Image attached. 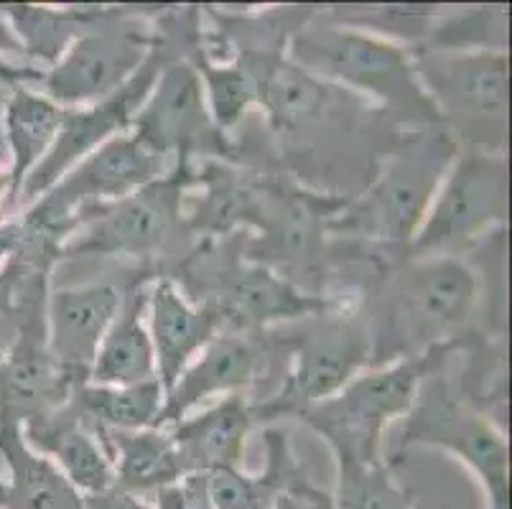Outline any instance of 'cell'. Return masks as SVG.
I'll return each mask as SVG.
<instances>
[{
  "instance_id": "cell-35",
  "label": "cell",
  "mask_w": 512,
  "mask_h": 509,
  "mask_svg": "<svg viewBox=\"0 0 512 509\" xmlns=\"http://www.w3.org/2000/svg\"><path fill=\"white\" fill-rule=\"evenodd\" d=\"M41 77H44V69H36L29 67V64H21V62H3L0 59V84H6L8 90L18 87V84H34L39 87Z\"/></svg>"
},
{
  "instance_id": "cell-36",
  "label": "cell",
  "mask_w": 512,
  "mask_h": 509,
  "mask_svg": "<svg viewBox=\"0 0 512 509\" xmlns=\"http://www.w3.org/2000/svg\"><path fill=\"white\" fill-rule=\"evenodd\" d=\"M18 237H21V224H18V217L3 219L0 222V265L6 263V258L16 247Z\"/></svg>"
},
{
  "instance_id": "cell-22",
  "label": "cell",
  "mask_w": 512,
  "mask_h": 509,
  "mask_svg": "<svg viewBox=\"0 0 512 509\" xmlns=\"http://www.w3.org/2000/svg\"><path fill=\"white\" fill-rule=\"evenodd\" d=\"M64 118V107L44 95L31 90L29 84L13 87L8 100L0 107V128H3V143L11 156L8 163V199L6 219L16 217L21 204V189L31 176L41 158L57 140L59 125Z\"/></svg>"
},
{
  "instance_id": "cell-25",
  "label": "cell",
  "mask_w": 512,
  "mask_h": 509,
  "mask_svg": "<svg viewBox=\"0 0 512 509\" xmlns=\"http://www.w3.org/2000/svg\"><path fill=\"white\" fill-rule=\"evenodd\" d=\"M456 354H464V364L456 382V395L472 410L495 423L500 431L507 426V344L502 331L469 329L456 336Z\"/></svg>"
},
{
  "instance_id": "cell-17",
  "label": "cell",
  "mask_w": 512,
  "mask_h": 509,
  "mask_svg": "<svg viewBox=\"0 0 512 509\" xmlns=\"http://www.w3.org/2000/svg\"><path fill=\"white\" fill-rule=\"evenodd\" d=\"M255 426L250 400L245 395H227L166 426V431L176 446L181 474L212 476L225 469H242L245 443Z\"/></svg>"
},
{
  "instance_id": "cell-6",
  "label": "cell",
  "mask_w": 512,
  "mask_h": 509,
  "mask_svg": "<svg viewBox=\"0 0 512 509\" xmlns=\"http://www.w3.org/2000/svg\"><path fill=\"white\" fill-rule=\"evenodd\" d=\"M192 168L171 166L164 176L100 209L62 247V258H130L153 278L171 270L197 245L186 222Z\"/></svg>"
},
{
  "instance_id": "cell-18",
  "label": "cell",
  "mask_w": 512,
  "mask_h": 509,
  "mask_svg": "<svg viewBox=\"0 0 512 509\" xmlns=\"http://www.w3.org/2000/svg\"><path fill=\"white\" fill-rule=\"evenodd\" d=\"M148 334H151L156 377L169 392L192 359L220 334V324L207 308L194 306L171 278L148 283Z\"/></svg>"
},
{
  "instance_id": "cell-16",
  "label": "cell",
  "mask_w": 512,
  "mask_h": 509,
  "mask_svg": "<svg viewBox=\"0 0 512 509\" xmlns=\"http://www.w3.org/2000/svg\"><path fill=\"white\" fill-rule=\"evenodd\" d=\"M123 286L113 280L57 288L49 296V352L77 385L90 380L102 339L120 311Z\"/></svg>"
},
{
  "instance_id": "cell-5",
  "label": "cell",
  "mask_w": 512,
  "mask_h": 509,
  "mask_svg": "<svg viewBox=\"0 0 512 509\" xmlns=\"http://www.w3.org/2000/svg\"><path fill=\"white\" fill-rule=\"evenodd\" d=\"M268 339L278 385L263 398L250 400L255 423L296 420L370 367V334L360 314V298L273 326Z\"/></svg>"
},
{
  "instance_id": "cell-21",
  "label": "cell",
  "mask_w": 512,
  "mask_h": 509,
  "mask_svg": "<svg viewBox=\"0 0 512 509\" xmlns=\"http://www.w3.org/2000/svg\"><path fill=\"white\" fill-rule=\"evenodd\" d=\"M21 428L26 443L54 461L82 497L100 494L115 484L113 461L105 446L69 408V403L44 418L29 420Z\"/></svg>"
},
{
  "instance_id": "cell-13",
  "label": "cell",
  "mask_w": 512,
  "mask_h": 509,
  "mask_svg": "<svg viewBox=\"0 0 512 509\" xmlns=\"http://www.w3.org/2000/svg\"><path fill=\"white\" fill-rule=\"evenodd\" d=\"M164 174L166 158L143 146L133 133H123L69 168L46 194L23 209L21 217L59 235L67 245L100 209L136 194Z\"/></svg>"
},
{
  "instance_id": "cell-32",
  "label": "cell",
  "mask_w": 512,
  "mask_h": 509,
  "mask_svg": "<svg viewBox=\"0 0 512 509\" xmlns=\"http://www.w3.org/2000/svg\"><path fill=\"white\" fill-rule=\"evenodd\" d=\"M153 509H214L209 499L207 476H184L151 497Z\"/></svg>"
},
{
  "instance_id": "cell-23",
  "label": "cell",
  "mask_w": 512,
  "mask_h": 509,
  "mask_svg": "<svg viewBox=\"0 0 512 509\" xmlns=\"http://www.w3.org/2000/svg\"><path fill=\"white\" fill-rule=\"evenodd\" d=\"M0 459L8 469L0 509H82V494L54 461L26 443L13 420H0Z\"/></svg>"
},
{
  "instance_id": "cell-1",
  "label": "cell",
  "mask_w": 512,
  "mask_h": 509,
  "mask_svg": "<svg viewBox=\"0 0 512 509\" xmlns=\"http://www.w3.org/2000/svg\"><path fill=\"white\" fill-rule=\"evenodd\" d=\"M482 283L459 255L406 258L375 278L360 296L370 334V367L418 357L474 329Z\"/></svg>"
},
{
  "instance_id": "cell-37",
  "label": "cell",
  "mask_w": 512,
  "mask_h": 509,
  "mask_svg": "<svg viewBox=\"0 0 512 509\" xmlns=\"http://www.w3.org/2000/svg\"><path fill=\"white\" fill-rule=\"evenodd\" d=\"M8 168H0V222L6 219V199H8Z\"/></svg>"
},
{
  "instance_id": "cell-39",
  "label": "cell",
  "mask_w": 512,
  "mask_h": 509,
  "mask_svg": "<svg viewBox=\"0 0 512 509\" xmlns=\"http://www.w3.org/2000/svg\"><path fill=\"white\" fill-rule=\"evenodd\" d=\"M0 151H6V143H3V128H0Z\"/></svg>"
},
{
  "instance_id": "cell-12",
  "label": "cell",
  "mask_w": 512,
  "mask_h": 509,
  "mask_svg": "<svg viewBox=\"0 0 512 509\" xmlns=\"http://www.w3.org/2000/svg\"><path fill=\"white\" fill-rule=\"evenodd\" d=\"M156 13L138 6H102L100 18L46 69L39 92L62 107L95 105L115 95L151 56Z\"/></svg>"
},
{
  "instance_id": "cell-10",
  "label": "cell",
  "mask_w": 512,
  "mask_h": 509,
  "mask_svg": "<svg viewBox=\"0 0 512 509\" xmlns=\"http://www.w3.org/2000/svg\"><path fill=\"white\" fill-rule=\"evenodd\" d=\"M441 125L462 148L507 156L510 59L500 51L408 49Z\"/></svg>"
},
{
  "instance_id": "cell-28",
  "label": "cell",
  "mask_w": 512,
  "mask_h": 509,
  "mask_svg": "<svg viewBox=\"0 0 512 509\" xmlns=\"http://www.w3.org/2000/svg\"><path fill=\"white\" fill-rule=\"evenodd\" d=\"M21 46L23 64L51 69L64 51L100 18L102 6H0Z\"/></svg>"
},
{
  "instance_id": "cell-15",
  "label": "cell",
  "mask_w": 512,
  "mask_h": 509,
  "mask_svg": "<svg viewBox=\"0 0 512 509\" xmlns=\"http://www.w3.org/2000/svg\"><path fill=\"white\" fill-rule=\"evenodd\" d=\"M263 377H273L268 331L217 334L166 392L158 428L174 426L209 400L248 395L263 385Z\"/></svg>"
},
{
  "instance_id": "cell-30",
  "label": "cell",
  "mask_w": 512,
  "mask_h": 509,
  "mask_svg": "<svg viewBox=\"0 0 512 509\" xmlns=\"http://www.w3.org/2000/svg\"><path fill=\"white\" fill-rule=\"evenodd\" d=\"M337 461L334 509H418L416 497L395 479V469L385 459Z\"/></svg>"
},
{
  "instance_id": "cell-27",
  "label": "cell",
  "mask_w": 512,
  "mask_h": 509,
  "mask_svg": "<svg viewBox=\"0 0 512 509\" xmlns=\"http://www.w3.org/2000/svg\"><path fill=\"white\" fill-rule=\"evenodd\" d=\"M166 392L158 380L138 385H92L82 382L74 387L69 408L82 418L95 436L115 431H146L158 428L164 410Z\"/></svg>"
},
{
  "instance_id": "cell-19",
  "label": "cell",
  "mask_w": 512,
  "mask_h": 509,
  "mask_svg": "<svg viewBox=\"0 0 512 509\" xmlns=\"http://www.w3.org/2000/svg\"><path fill=\"white\" fill-rule=\"evenodd\" d=\"M77 382L51 357L49 344L18 339L0 354V420L26 426L64 408Z\"/></svg>"
},
{
  "instance_id": "cell-3",
  "label": "cell",
  "mask_w": 512,
  "mask_h": 509,
  "mask_svg": "<svg viewBox=\"0 0 512 509\" xmlns=\"http://www.w3.org/2000/svg\"><path fill=\"white\" fill-rule=\"evenodd\" d=\"M456 153L459 143L444 125L406 130L370 186L327 224V235L406 260Z\"/></svg>"
},
{
  "instance_id": "cell-33",
  "label": "cell",
  "mask_w": 512,
  "mask_h": 509,
  "mask_svg": "<svg viewBox=\"0 0 512 509\" xmlns=\"http://www.w3.org/2000/svg\"><path fill=\"white\" fill-rule=\"evenodd\" d=\"M276 509H334L332 494L316 487L309 471L299 469L278 494Z\"/></svg>"
},
{
  "instance_id": "cell-8",
  "label": "cell",
  "mask_w": 512,
  "mask_h": 509,
  "mask_svg": "<svg viewBox=\"0 0 512 509\" xmlns=\"http://www.w3.org/2000/svg\"><path fill=\"white\" fill-rule=\"evenodd\" d=\"M347 202L349 196L306 189L281 168L268 171L258 219L245 240V258L265 265L301 291L324 296L332 265L327 224Z\"/></svg>"
},
{
  "instance_id": "cell-2",
  "label": "cell",
  "mask_w": 512,
  "mask_h": 509,
  "mask_svg": "<svg viewBox=\"0 0 512 509\" xmlns=\"http://www.w3.org/2000/svg\"><path fill=\"white\" fill-rule=\"evenodd\" d=\"M245 240L248 232L199 240L169 275L194 306L207 308L217 319L220 334L268 331L352 301L342 293L314 296L301 291L265 265L245 258Z\"/></svg>"
},
{
  "instance_id": "cell-34",
  "label": "cell",
  "mask_w": 512,
  "mask_h": 509,
  "mask_svg": "<svg viewBox=\"0 0 512 509\" xmlns=\"http://www.w3.org/2000/svg\"><path fill=\"white\" fill-rule=\"evenodd\" d=\"M82 509H153V504L146 497H138V494L110 487L100 494H87V497H82Z\"/></svg>"
},
{
  "instance_id": "cell-26",
  "label": "cell",
  "mask_w": 512,
  "mask_h": 509,
  "mask_svg": "<svg viewBox=\"0 0 512 509\" xmlns=\"http://www.w3.org/2000/svg\"><path fill=\"white\" fill-rule=\"evenodd\" d=\"M265 469L248 474L242 469H225L207 476L209 499L214 509H276L278 494L293 474L304 469L293 443L283 428H265Z\"/></svg>"
},
{
  "instance_id": "cell-7",
  "label": "cell",
  "mask_w": 512,
  "mask_h": 509,
  "mask_svg": "<svg viewBox=\"0 0 512 509\" xmlns=\"http://www.w3.org/2000/svg\"><path fill=\"white\" fill-rule=\"evenodd\" d=\"M454 342L360 372L337 395L311 405L296 420L327 441L334 459H385V431L393 420L406 418L423 380L444 370L454 354Z\"/></svg>"
},
{
  "instance_id": "cell-31",
  "label": "cell",
  "mask_w": 512,
  "mask_h": 509,
  "mask_svg": "<svg viewBox=\"0 0 512 509\" xmlns=\"http://www.w3.org/2000/svg\"><path fill=\"white\" fill-rule=\"evenodd\" d=\"M507 6L446 8L431 36L416 49L434 51H500L507 54Z\"/></svg>"
},
{
  "instance_id": "cell-4",
  "label": "cell",
  "mask_w": 512,
  "mask_h": 509,
  "mask_svg": "<svg viewBox=\"0 0 512 509\" xmlns=\"http://www.w3.org/2000/svg\"><path fill=\"white\" fill-rule=\"evenodd\" d=\"M288 62L362 97L400 128L441 125L439 112L418 82L406 46L339 26L324 16L321 6L314 18L293 34Z\"/></svg>"
},
{
  "instance_id": "cell-20",
  "label": "cell",
  "mask_w": 512,
  "mask_h": 509,
  "mask_svg": "<svg viewBox=\"0 0 512 509\" xmlns=\"http://www.w3.org/2000/svg\"><path fill=\"white\" fill-rule=\"evenodd\" d=\"M151 280L153 275L148 270L138 268L123 283L120 311L107 329L95 362H92L90 380H87L92 385L123 387L158 380L151 334H148V326L143 324Z\"/></svg>"
},
{
  "instance_id": "cell-9",
  "label": "cell",
  "mask_w": 512,
  "mask_h": 509,
  "mask_svg": "<svg viewBox=\"0 0 512 509\" xmlns=\"http://www.w3.org/2000/svg\"><path fill=\"white\" fill-rule=\"evenodd\" d=\"M418 446L441 448L472 471L474 482L484 494V509H507L510 489V443L507 433L469 408L456 395L444 370L426 377L418 387L416 403L400 418L393 443L383 451L390 466Z\"/></svg>"
},
{
  "instance_id": "cell-38",
  "label": "cell",
  "mask_w": 512,
  "mask_h": 509,
  "mask_svg": "<svg viewBox=\"0 0 512 509\" xmlns=\"http://www.w3.org/2000/svg\"><path fill=\"white\" fill-rule=\"evenodd\" d=\"M3 494H6V482H3V476H0V504H3Z\"/></svg>"
},
{
  "instance_id": "cell-24",
  "label": "cell",
  "mask_w": 512,
  "mask_h": 509,
  "mask_svg": "<svg viewBox=\"0 0 512 509\" xmlns=\"http://www.w3.org/2000/svg\"><path fill=\"white\" fill-rule=\"evenodd\" d=\"M113 461L115 484L123 492L138 497H153L161 489L171 487L181 474L176 446L166 428H146V431H115L97 436Z\"/></svg>"
},
{
  "instance_id": "cell-14",
  "label": "cell",
  "mask_w": 512,
  "mask_h": 509,
  "mask_svg": "<svg viewBox=\"0 0 512 509\" xmlns=\"http://www.w3.org/2000/svg\"><path fill=\"white\" fill-rule=\"evenodd\" d=\"M128 133L166 161L174 158L179 168L207 158L237 161L235 143L214 125L202 77L186 59H174L161 69Z\"/></svg>"
},
{
  "instance_id": "cell-11",
  "label": "cell",
  "mask_w": 512,
  "mask_h": 509,
  "mask_svg": "<svg viewBox=\"0 0 512 509\" xmlns=\"http://www.w3.org/2000/svg\"><path fill=\"white\" fill-rule=\"evenodd\" d=\"M510 168L502 153L462 148L446 171L406 258L459 255L505 232Z\"/></svg>"
},
{
  "instance_id": "cell-29",
  "label": "cell",
  "mask_w": 512,
  "mask_h": 509,
  "mask_svg": "<svg viewBox=\"0 0 512 509\" xmlns=\"http://www.w3.org/2000/svg\"><path fill=\"white\" fill-rule=\"evenodd\" d=\"M446 8L449 6H327L321 11L339 26L416 49L431 36Z\"/></svg>"
}]
</instances>
